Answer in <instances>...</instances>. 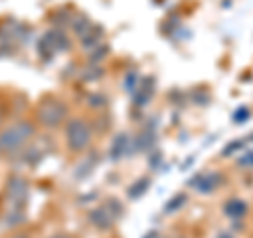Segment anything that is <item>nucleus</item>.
<instances>
[{
	"mask_svg": "<svg viewBox=\"0 0 253 238\" xmlns=\"http://www.w3.org/2000/svg\"><path fill=\"white\" fill-rule=\"evenodd\" d=\"M32 137H34V124L28 120L15 122L9 129H4L0 133V152L11 154L15 150H19L21 146H26Z\"/></svg>",
	"mask_w": 253,
	"mask_h": 238,
	"instance_id": "1",
	"label": "nucleus"
},
{
	"mask_svg": "<svg viewBox=\"0 0 253 238\" xmlns=\"http://www.w3.org/2000/svg\"><path fill=\"white\" fill-rule=\"evenodd\" d=\"M91 126L86 124L83 118H72L66 124V141L72 152H83V150L91 144Z\"/></svg>",
	"mask_w": 253,
	"mask_h": 238,
	"instance_id": "2",
	"label": "nucleus"
},
{
	"mask_svg": "<svg viewBox=\"0 0 253 238\" xmlns=\"http://www.w3.org/2000/svg\"><path fill=\"white\" fill-rule=\"evenodd\" d=\"M123 213V207L118 204V200H110L108 204H101V207L93 209L89 213V221L91 226H95L97 230H110L114 226V219Z\"/></svg>",
	"mask_w": 253,
	"mask_h": 238,
	"instance_id": "3",
	"label": "nucleus"
},
{
	"mask_svg": "<svg viewBox=\"0 0 253 238\" xmlns=\"http://www.w3.org/2000/svg\"><path fill=\"white\" fill-rule=\"evenodd\" d=\"M66 116H68V108L63 101H57V99L44 101L41 106V110H38V120H41L44 126H49V129L59 126L63 120H66Z\"/></svg>",
	"mask_w": 253,
	"mask_h": 238,
	"instance_id": "4",
	"label": "nucleus"
},
{
	"mask_svg": "<svg viewBox=\"0 0 253 238\" xmlns=\"http://www.w3.org/2000/svg\"><path fill=\"white\" fill-rule=\"evenodd\" d=\"M68 49H70V40H68V36L63 34V32H59V30L46 32V34L41 38V42H38V51H41V57L44 55L46 59L53 57L55 53L68 51Z\"/></svg>",
	"mask_w": 253,
	"mask_h": 238,
	"instance_id": "5",
	"label": "nucleus"
},
{
	"mask_svg": "<svg viewBox=\"0 0 253 238\" xmlns=\"http://www.w3.org/2000/svg\"><path fill=\"white\" fill-rule=\"evenodd\" d=\"M6 198H9V209L26 211L28 200V184L21 177H11L6 181Z\"/></svg>",
	"mask_w": 253,
	"mask_h": 238,
	"instance_id": "6",
	"label": "nucleus"
},
{
	"mask_svg": "<svg viewBox=\"0 0 253 238\" xmlns=\"http://www.w3.org/2000/svg\"><path fill=\"white\" fill-rule=\"evenodd\" d=\"M224 181V177H221V173L217 171H203L199 173L190 184H192L196 188V192H201V194H211L213 190H217L219 184Z\"/></svg>",
	"mask_w": 253,
	"mask_h": 238,
	"instance_id": "7",
	"label": "nucleus"
},
{
	"mask_svg": "<svg viewBox=\"0 0 253 238\" xmlns=\"http://www.w3.org/2000/svg\"><path fill=\"white\" fill-rule=\"evenodd\" d=\"M129 144H131L129 135L118 133L112 139V146H110V160H121L123 156H126V152H129Z\"/></svg>",
	"mask_w": 253,
	"mask_h": 238,
	"instance_id": "8",
	"label": "nucleus"
},
{
	"mask_svg": "<svg viewBox=\"0 0 253 238\" xmlns=\"http://www.w3.org/2000/svg\"><path fill=\"white\" fill-rule=\"evenodd\" d=\"M154 76H146L144 80L139 82V91H135V106L141 108V106H146L150 99H152V95H154Z\"/></svg>",
	"mask_w": 253,
	"mask_h": 238,
	"instance_id": "9",
	"label": "nucleus"
},
{
	"mask_svg": "<svg viewBox=\"0 0 253 238\" xmlns=\"http://www.w3.org/2000/svg\"><path fill=\"white\" fill-rule=\"evenodd\" d=\"M247 209L249 207H247L245 200H241V198H232V200H228L224 204V215L232 217V219H241V217L247 215Z\"/></svg>",
	"mask_w": 253,
	"mask_h": 238,
	"instance_id": "10",
	"label": "nucleus"
},
{
	"mask_svg": "<svg viewBox=\"0 0 253 238\" xmlns=\"http://www.w3.org/2000/svg\"><path fill=\"white\" fill-rule=\"evenodd\" d=\"M26 221V211H17V209H9L4 215V226L6 228H17Z\"/></svg>",
	"mask_w": 253,
	"mask_h": 238,
	"instance_id": "11",
	"label": "nucleus"
},
{
	"mask_svg": "<svg viewBox=\"0 0 253 238\" xmlns=\"http://www.w3.org/2000/svg\"><path fill=\"white\" fill-rule=\"evenodd\" d=\"M95 162H97V156H89L86 160H83L81 164L74 169V177L76 179H84L89 173L93 171V166H95Z\"/></svg>",
	"mask_w": 253,
	"mask_h": 238,
	"instance_id": "12",
	"label": "nucleus"
},
{
	"mask_svg": "<svg viewBox=\"0 0 253 238\" xmlns=\"http://www.w3.org/2000/svg\"><path fill=\"white\" fill-rule=\"evenodd\" d=\"M148 186H150V179L146 177V179H137L135 184H133L129 190H126V196L129 198H133V200H135V198H139L141 194H146V190H148Z\"/></svg>",
	"mask_w": 253,
	"mask_h": 238,
	"instance_id": "13",
	"label": "nucleus"
},
{
	"mask_svg": "<svg viewBox=\"0 0 253 238\" xmlns=\"http://www.w3.org/2000/svg\"><path fill=\"white\" fill-rule=\"evenodd\" d=\"M99 38H101V28H97V26H93L91 28V32L89 34H84L83 38H81V42L86 46V49H91V46H95L99 42Z\"/></svg>",
	"mask_w": 253,
	"mask_h": 238,
	"instance_id": "14",
	"label": "nucleus"
},
{
	"mask_svg": "<svg viewBox=\"0 0 253 238\" xmlns=\"http://www.w3.org/2000/svg\"><path fill=\"white\" fill-rule=\"evenodd\" d=\"M72 26H74V32L78 34V38H83L84 34H89V32H91L93 23H91L89 19H86V17H83V15H81V17H76V21L72 23Z\"/></svg>",
	"mask_w": 253,
	"mask_h": 238,
	"instance_id": "15",
	"label": "nucleus"
},
{
	"mask_svg": "<svg viewBox=\"0 0 253 238\" xmlns=\"http://www.w3.org/2000/svg\"><path fill=\"white\" fill-rule=\"evenodd\" d=\"M137 86H139V74L135 72V70H131V72L126 74V78H125V91H129L131 95H135Z\"/></svg>",
	"mask_w": 253,
	"mask_h": 238,
	"instance_id": "16",
	"label": "nucleus"
},
{
	"mask_svg": "<svg viewBox=\"0 0 253 238\" xmlns=\"http://www.w3.org/2000/svg\"><path fill=\"white\" fill-rule=\"evenodd\" d=\"M186 200H188L186 194H177L175 198H171V200L167 202V207H165V213H173V211L181 209V207H184V202H186Z\"/></svg>",
	"mask_w": 253,
	"mask_h": 238,
	"instance_id": "17",
	"label": "nucleus"
},
{
	"mask_svg": "<svg viewBox=\"0 0 253 238\" xmlns=\"http://www.w3.org/2000/svg\"><path fill=\"white\" fill-rule=\"evenodd\" d=\"M108 46H97V49H93L91 51V55H89V57H91V61H101V59H104L106 57V55H108Z\"/></svg>",
	"mask_w": 253,
	"mask_h": 238,
	"instance_id": "18",
	"label": "nucleus"
},
{
	"mask_svg": "<svg viewBox=\"0 0 253 238\" xmlns=\"http://www.w3.org/2000/svg\"><path fill=\"white\" fill-rule=\"evenodd\" d=\"M108 104V99L104 97V95H91L89 97V106L91 108H104Z\"/></svg>",
	"mask_w": 253,
	"mask_h": 238,
	"instance_id": "19",
	"label": "nucleus"
},
{
	"mask_svg": "<svg viewBox=\"0 0 253 238\" xmlns=\"http://www.w3.org/2000/svg\"><path fill=\"white\" fill-rule=\"evenodd\" d=\"M249 114H251V112H249L247 108H239V110H236V112H234V116H232V118H234V122H236V124H241V122L247 120Z\"/></svg>",
	"mask_w": 253,
	"mask_h": 238,
	"instance_id": "20",
	"label": "nucleus"
},
{
	"mask_svg": "<svg viewBox=\"0 0 253 238\" xmlns=\"http://www.w3.org/2000/svg\"><path fill=\"white\" fill-rule=\"evenodd\" d=\"M243 146H245L243 141H232L230 146H226V148H224V156H230L232 152H236V150H241Z\"/></svg>",
	"mask_w": 253,
	"mask_h": 238,
	"instance_id": "21",
	"label": "nucleus"
},
{
	"mask_svg": "<svg viewBox=\"0 0 253 238\" xmlns=\"http://www.w3.org/2000/svg\"><path fill=\"white\" fill-rule=\"evenodd\" d=\"M192 97H194L196 101H199V106H207V104H209V95L205 93V91H199L196 95H192Z\"/></svg>",
	"mask_w": 253,
	"mask_h": 238,
	"instance_id": "22",
	"label": "nucleus"
},
{
	"mask_svg": "<svg viewBox=\"0 0 253 238\" xmlns=\"http://www.w3.org/2000/svg\"><path fill=\"white\" fill-rule=\"evenodd\" d=\"M247 154H249V156H247V158H241V162H243V164H253V152H247Z\"/></svg>",
	"mask_w": 253,
	"mask_h": 238,
	"instance_id": "23",
	"label": "nucleus"
},
{
	"mask_svg": "<svg viewBox=\"0 0 253 238\" xmlns=\"http://www.w3.org/2000/svg\"><path fill=\"white\" fill-rule=\"evenodd\" d=\"M217 238H234V236H232V234H228V232H219Z\"/></svg>",
	"mask_w": 253,
	"mask_h": 238,
	"instance_id": "24",
	"label": "nucleus"
},
{
	"mask_svg": "<svg viewBox=\"0 0 253 238\" xmlns=\"http://www.w3.org/2000/svg\"><path fill=\"white\" fill-rule=\"evenodd\" d=\"M49 238H72V236H70V234H53Z\"/></svg>",
	"mask_w": 253,
	"mask_h": 238,
	"instance_id": "25",
	"label": "nucleus"
},
{
	"mask_svg": "<svg viewBox=\"0 0 253 238\" xmlns=\"http://www.w3.org/2000/svg\"><path fill=\"white\" fill-rule=\"evenodd\" d=\"M15 238H26V236H15Z\"/></svg>",
	"mask_w": 253,
	"mask_h": 238,
	"instance_id": "26",
	"label": "nucleus"
}]
</instances>
